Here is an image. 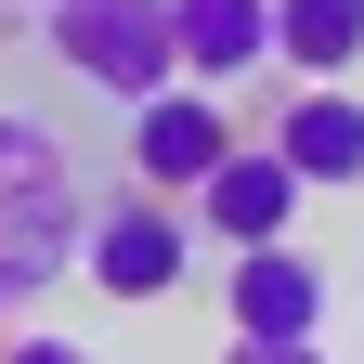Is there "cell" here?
<instances>
[{
  "mask_svg": "<svg viewBox=\"0 0 364 364\" xmlns=\"http://www.w3.org/2000/svg\"><path fill=\"white\" fill-rule=\"evenodd\" d=\"M221 326L235 338H326V260L312 247H235L221 260Z\"/></svg>",
  "mask_w": 364,
  "mask_h": 364,
  "instance_id": "cell-6",
  "label": "cell"
},
{
  "mask_svg": "<svg viewBox=\"0 0 364 364\" xmlns=\"http://www.w3.org/2000/svg\"><path fill=\"white\" fill-rule=\"evenodd\" d=\"M221 364H338V351H326V338H235Z\"/></svg>",
  "mask_w": 364,
  "mask_h": 364,
  "instance_id": "cell-10",
  "label": "cell"
},
{
  "mask_svg": "<svg viewBox=\"0 0 364 364\" xmlns=\"http://www.w3.org/2000/svg\"><path fill=\"white\" fill-rule=\"evenodd\" d=\"M221 156H235V117H221V91L169 78L156 105H130V182H144V196H196Z\"/></svg>",
  "mask_w": 364,
  "mask_h": 364,
  "instance_id": "cell-4",
  "label": "cell"
},
{
  "mask_svg": "<svg viewBox=\"0 0 364 364\" xmlns=\"http://www.w3.org/2000/svg\"><path fill=\"white\" fill-rule=\"evenodd\" d=\"M78 235H91V182H78V144L39 105L0 117V312H26L39 287L78 273Z\"/></svg>",
  "mask_w": 364,
  "mask_h": 364,
  "instance_id": "cell-1",
  "label": "cell"
},
{
  "mask_svg": "<svg viewBox=\"0 0 364 364\" xmlns=\"http://www.w3.org/2000/svg\"><path fill=\"white\" fill-rule=\"evenodd\" d=\"M78 273L105 299H182L196 287V221H182L169 196H144V182H130V196H91V235H78Z\"/></svg>",
  "mask_w": 364,
  "mask_h": 364,
  "instance_id": "cell-3",
  "label": "cell"
},
{
  "mask_svg": "<svg viewBox=\"0 0 364 364\" xmlns=\"http://www.w3.org/2000/svg\"><path fill=\"white\" fill-rule=\"evenodd\" d=\"M299 196H312V182H299L287 156H273V144H235V156H221V169L196 182V235H208L221 260H235V247H287Z\"/></svg>",
  "mask_w": 364,
  "mask_h": 364,
  "instance_id": "cell-5",
  "label": "cell"
},
{
  "mask_svg": "<svg viewBox=\"0 0 364 364\" xmlns=\"http://www.w3.org/2000/svg\"><path fill=\"white\" fill-rule=\"evenodd\" d=\"M0 364H91V351H78V338H53V326H26L14 351H0Z\"/></svg>",
  "mask_w": 364,
  "mask_h": 364,
  "instance_id": "cell-11",
  "label": "cell"
},
{
  "mask_svg": "<svg viewBox=\"0 0 364 364\" xmlns=\"http://www.w3.org/2000/svg\"><path fill=\"white\" fill-rule=\"evenodd\" d=\"M169 26H182V78L196 91H235L273 65V0H169Z\"/></svg>",
  "mask_w": 364,
  "mask_h": 364,
  "instance_id": "cell-8",
  "label": "cell"
},
{
  "mask_svg": "<svg viewBox=\"0 0 364 364\" xmlns=\"http://www.w3.org/2000/svg\"><path fill=\"white\" fill-rule=\"evenodd\" d=\"M260 144L287 156L299 182H364V91H351V78H299L287 117H273Z\"/></svg>",
  "mask_w": 364,
  "mask_h": 364,
  "instance_id": "cell-7",
  "label": "cell"
},
{
  "mask_svg": "<svg viewBox=\"0 0 364 364\" xmlns=\"http://www.w3.org/2000/svg\"><path fill=\"white\" fill-rule=\"evenodd\" d=\"M273 65L351 78V65H364V0H273Z\"/></svg>",
  "mask_w": 364,
  "mask_h": 364,
  "instance_id": "cell-9",
  "label": "cell"
},
{
  "mask_svg": "<svg viewBox=\"0 0 364 364\" xmlns=\"http://www.w3.org/2000/svg\"><path fill=\"white\" fill-rule=\"evenodd\" d=\"M39 39H53V65L91 91V105H156V91L182 78V26L169 0H39Z\"/></svg>",
  "mask_w": 364,
  "mask_h": 364,
  "instance_id": "cell-2",
  "label": "cell"
}]
</instances>
